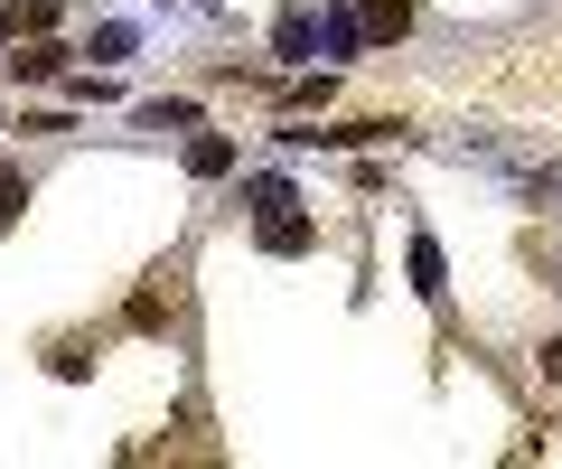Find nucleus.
<instances>
[{"label": "nucleus", "instance_id": "obj_1", "mask_svg": "<svg viewBox=\"0 0 562 469\" xmlns=\"http://www.w3.org/2000/svg\"><path fill=\"white\" fill-rule=\"evenodd\" d=\"M310 245H319V225L291 216V198H281L272 216H262V254H310Z\"/></svg>", "mask_w": 562, "mask_h": 469}, {"label": "nucleus", "instance_id": "obj_4", "mask_svg": "<svg viewBox=\"0 0 562 469\" xmlns=\"http://www.w3.org/2000/svg\"><path fill=\"white\" fill-rule=\"evenodd\" d=\"M413 29V0H366V38H403Z\"/></svg>", "mask_w": 562, "mask_h": 469}, {"label": "nucleus", "instance_id": "obj_3", "mask_svg": "<svg viewBox=\"0 0 562 469\" xmlns=\"http://www.w3.org/2000/svg\"><path fill=\"white\" fill-rule=\"evenodd\" d=\"M413 291H422V301H441V245H431V235H413Z\"/></svg>", "mask_w": 562, "mask_h": 469}, {"label": "nucleus", "instance_id": "obj_2", "mask_svg": "<svg viewBox=\"0 0 562 469\" xmlns=\"http://www.w3.org/2000/svg\"><path fill=\"white\" fill-rule=\"evenodd\" d=\"M188 169H198V179H225V169H235V142H225V132H198V142H188Z\"/></svg>", "mask_w": 562, "mask_h": 469}, {"label": "nucleus", "instance_id": "obj_7", "mask_svg": "<svg viewBox=\"0 0 562 469\" xmlns=\"http://www.w3.org/2000/svg\"><path fill=\"white\" fill-rule=\"evenodd\" d=\"M20 206H29V179H20V169H0V225H20Z\"/></svg>", "mask_w": 562, "mask_h": 469}, {"label": "nucleus", "instance_id": "obj_5", "mask_svg": "<svg viewBox=\"0 0 562 469\" xmlns=\"http://www.w3.org/2000/svg\"><path fill=\"white\" fill-rule=\"evenodd\" d=\"M281 57H310V0H291V10H281Z\"/></svg>", "mask_w": 562, "mask_h": 469}, {"label": "nucleus", "instance_id": "obj_8", "mask_svg": "<svg viewBox=\"0 0 562 469\" xmlns=\"http://www.w3.org/2000/svg\"><path fill=\"white\" fill-rule=\"evenodd\" d=\"M543 376H553V386H562V338H553V347H543Z\"/></svg>", "mask_w": 562, "mask_h": 469}, {"label": "nucleus", "instance_id": "obj_6", "mask_svg": "<svg viewBox=\"0 0 562 469\" xmlns=\"http://www.w3.org/2000/svg\"><path fill=\"white\" fill-rule=\"evenodd\" d=\"M10 66H20L29 85H47V76H66V47H29V57H10Z\"/></svg>", "mask_w": 562, "mask_h": 469}]
</instances>
